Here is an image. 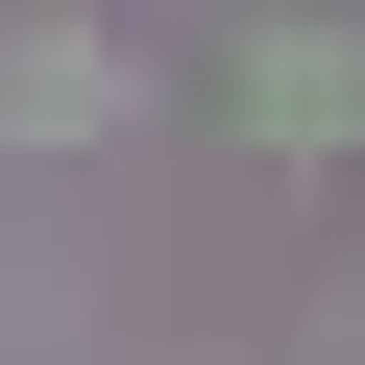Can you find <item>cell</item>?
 <instances>
[{
	"mask_svg": "<svg viewBox=\"0 0 365 365\" xmlns=\"http://www.w3.org/2000/svg\"><path fill=\"white\" fill-rule=\"evenodd\" d=\"M122 98H146V73H122L98 25H0V146H98Z\"/></svg>",
	"mask_w": 365,
	"mask_h": 365,
	"instance_id": "cell-2",
	"label": "cell"
},
{
	"mask_svg": "<svg viewBox=\"0 0 365 365\" xmlns=\"http://www.w3.org/2000/svg\"><path fill=\"white\" fill-rule=\"evenodd\" d=\"M244 122L317 170V146H365V25H244Z\"/></svg>",
	"mask_w": 365,
	"mask_h": 365,
	"instance_id": "cell-1",
	"label": "cell"
}]
</instances>
